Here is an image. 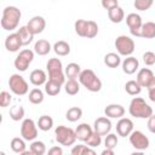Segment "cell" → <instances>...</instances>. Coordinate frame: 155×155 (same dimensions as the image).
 <instances>
[{
	"mask_svg": "<svg viewBox=\"0 0 155 155\" xmlns=\"http://www.w3.org/2000/svg\"><path fill=\"white\" fill-rule=\"evenodd\" d=\"M121 65H122V71L127 75H132L136 73V70L139 68V62L136 57L133 56H128L126 57L122 62H121Z\"/></svg>",
	"mask_w": 155,
	"mask_h": 155,
	"instance_id": "obj_17",
	"label": "cell"
},
{
	"mask_svg": "<svg viewBox=\"0 0 155 155\" xmlns=\"http://www.w3.org/2000/svg\"><path fill=\"white\" fill-rule=\"evenodd\" d=\"M27 27L29 28V30L35 35V34H40L44 31L45 27H46V21L44 17L41 16H34L31 19H29Z\"/></svg>",
	"mask_w": 155,
	"mask_h": 155,
	"instance_id": "obj_16",
	"label": "cell"
},
{
	"mask_svg": "<svg viewBox=\"0 0 155 155\" xmlns=\"http://www.w3.org/2000/svg\"><path fill=\"white\" fill-rule=\"evenodd\" d=\"M104 64L109 68H117L121 64V58L119 53L109 52L104 56Z\"/></svg>",
	"mask_w": 155,
	"mask_h": 155,
	"instance_id": "obj_26",
	"label": "cell"
},
{
	"mask_svg": "<svg viewBox=\"0 0 155 155\" xmlns=\"http://www.w3.org/2000/svg\"><path fill=\"white\" fill-rule=\"evenodd\" d=\"M128 113L133 117L148 119L153 115V108L142 97H134L130 103Z\"/></svg>",
	"mask_w": 155,
	"mask_h": 155,
	"instance_id": "obj_2",
	"label": "cell"
},
{
	"mask_svg": "<svg viewBox=\"0 0 155 155\" xmlns=\"http://www.w3.org/2000/svg\"><path fill=\"white\" fill-rule=\"evenodd\" d=\"M21 136L25 140H34L38 137V124L33 119H24L21 125Z\"/></svg>",
	"mask_w": 155,
	"mask_h": 155,
	"instance_id": "obj_10",
	"label": "cell"
},
{
	"mask_svg": "<svg viewBox=\"0 0 155 155\" xmlns=\"http://www.w3.org/2000/svg\"><path fill=\"white\" fill-rule=\"evenodd\" d=\"M46 68L48 71V79L50 80H53L61 85L65 84V74L63 71V64L58 58L48 59Z\"/></svg>",
	"mask_w": 155,
	"mask_h": 155,
	"instance_id": "obj_5",
	"label": "cell"
},
{
	"mask_svg": "<svg viewBox=\"0 0 155 155\" xmlns=\"http://www.w3.org/2000/svg\"><path fill=\"white\" fill-rule=\"evenodd\" d=\"M30 151L33 155H44L46 153V145L41 140H33L30 144Z\"/></svg>",
	"mask_w": 155,
	"mask_h": 155,
	"instance_id": "obj_37",
	"label": "cell"
},
{
	"mask_svg": "<svg viewBox=\"0 0 155 155\" xmlns=\"http://www.w3.org/2000/svg\"><path fill=\"white\" fill-rule=\"evenodd\" d=\"M48 154L50 155H62L63 149L61 147H52L51 149H48Z\"/></svg>",
	"mask_w": 155,
	"mask_h": 155,
	"instance_id": "obj_46",
	"label": "cell"
},
{
	"mask_svg": "<svg viewBox=\"0 0 155 155\" xmlns=\"http://www.w3.org/2000/svg\"><path fill=\"white\" fill-rule=\"evenodd\" d=\"M134 41L127 35H120L115 40V48L120 56L128 57L134 52Z\"/></svg>",
	"mask_w": 155,
	"mask_h": 155,
	"instance_id": "obj_7",
	"label": "cell"
},
{
	"mask_svg": "<svg viewBox=\"0 0 155 155\" xmlns=\"http://www.w3.org/2000/svg\"><path fill=\"white\" fill-rule=\"evenodd\" d=\"M88 147H91V148H97V147H99L101 145V143H102V136L99 134V133H97V132H92V134L87 138V140L85 142Z\"/></svg>",
	"mask_w": 155,
	"mask_h": 155,
	"instance_id": "obj_39",
	"label": "cell"
},
{
	"mask_svg": "<svg viewBox=\"0 0 155 155\" xmlns=\"http://www.w3.org/2000/svg\"><path fill=\"white\" fill-rule=\"evenodd\" d=\"M108 17L113 23H121L125 18V12L120 6H116L108 11Z\"/></svg>",
	"mask_w": 155,
	"mask_h": 155,
	"instance_id": "obj_24",
	"label": "cell"
},
{
	"mask_svg": "<svg viewBox=\"0 0 155 155\" xmlns=\"http://www.w3.org/2000/svg\"><path fill=\"white\" fill-rule=\"evenodd\" d=\"M52 48H53V51L57 56H68L70 53V45L67 41H63V40H59V41L54 42Z\"/></svg>",
	"mask_w": 155,
	"mask_h": 155,
	"instance_id": "obj_25",
	"label": "cell"
},
{
	"mask_svg": "<svg viewBox=\"0 0 155 155\" xmlns=\"http://www.w3.org/2000/svg\"><path fill=\"white\" fill-rule=\"evenodd\" d=\"M133 131V121L128 117H120L116 124V132L120 137H127Z\"/></svg>",
	"mask_w": 155,
	"mask_h": 155,
	"instance_id": "obj_14",
	"label": "cell"
},
{
	"mask_svg": "<svg viewBox=\"0 0 155 155\" xmlns=\"http://www.w3.org/2000/svg\"><path fill=\"white\" fill-rule=\"evenodd\" d=\"M33 59H34V51H31L29 48L22 50L15 59V63H13L15 68L18 71H25L28 69V67L30 65V63L33 62Z\"/></svg>",
	"mask_w": 155,
	"mask_h": 155,
	"instance_id": "obj_9",
	"label": "cell"
},
{
	"mask_svg": "<svg viewBox=\"0 0 155 155\" xmlns=\"http://www.w3.org/2000/svg\"><path fill=\"white\" fill-rule=\"evenodd\" d=\"M10 117L13 121H19L23 120L24 117V108L21 105H13L10 109Z\"/></svg>",
	"mask_w": 155,
	"mask_h": 155,
	"instance_id": "obj_38",
	"label": "cell"
},
{
	"mask_svg": "<svg viewBox=\"0 0 155 155\" xmlns=\"http://www.w3.org/2000/svg\"><path fill=\"white\" fill-rule=\"evenodd\" d=\"M11 101H12V96L10 94V92L2 91V92L0 93V105H1V108L8 107L10 103H11Z\"/></svg>",
	"mask_w": 155,
	"mask_h": 155,
	"instance_id": "obj_42",
	"label": "cell"
},
{
	"mask_svg": "<svg viewBox=\"0 0 155 155\" xmlns=\"http://www.w3.org/2000/svg\"><path fill=\"white\" fill-rule=\"evenodd\" d=\"M61 88H62V85L53 81V80H47L46 84H45V92L48 94V96H57L59 92H61Z\"/></svg>",
	"mask_w": 155,
	"mask_h": 155,
	"instance_id": "obj_30",
	"label": "cell"
},
{
	"mask_svg": "<svg viewBox=\"0 0 155 155\" xmlns=\"http://www.w3.org/2000/svg\"><path fill=\"white\" fill-rule=\"evenodd\" d=\"M8 86H10V90L12 91V93H15L17 96H24L28 93V90H29L28 82L19 74H12L10 76Z\"/></svg>",
	"mask_w": 155,
	"mask_h": 155,
	"instance_id": "obj_8",
	"label": "cell"
},
{
	"mask_svg": "<svg viewBox=\"0 0 155 155\" xmlns=\"http://www.w3.org/2000/svg\"><path fill=\"white\" fill-rule=\"evenodd\" d=\"M128 137H130V143L134 149L142 151V150H145L149 148V144H150L149 138L142 131H137V130L132 131Z\"/></svg>",
	"mask_w": 155,
	"mask_h": 155,
	"instance_id": "obj_11",
	"label": "cell"
},
{
	"mask_svg": "<svg viewBox=\"0 0 155 155\" xmlns=\"http://www.w3.org/2000/svg\"><path fill=\"white\" fill-rule=\"evenodd\" d=\"M126 23L130 29V33L133 36H140V29H142L143 22H142V17L138 13H134V12L128 13L126 17Z\"/></svg>",
	"mask_w": 155,
	"mask_h": 155,
	"instance_id": "obj_12",
	"label": "cell"
},
{
	"mask_svg": "<svg viewBox=\"0 0 155 155\" xmlns=\"http://www.w3.org/2000/svg\"><path fill=\"white\" fill-rule=\"evenodd\" d=\"M29 80L30 82L34 85V86H41V85H45L46 81H47V76H46V73L41 69H35L30 73L29 75Z\"/></svg>",
	"mask_w": 155,
	"mask_h": 155,
	"instance_id": "obj_21",
	"label": "cell"
},
{
	"mask_svg": "<svg viewBox=\"0 0 155 155\" xmlns=\"http://www.w3.org/2000/svg\"><path fill=\"white\" fill-rule=\"evenodd\" d=\"M75 33L81 38L92 39L98 34V24L94 21H86V19H78L74 23Z\"/></svg>",
	"mask_w": 155,
	"mask_h": 155,
	"instance_id": "obj_4",
	"label": "cell"
},
{
	"mask_svg": "<svg viewBox=\"0 0 155 155\" xmlns=\"http://www.w3.org/2000/svg\"><path fill=\"white\" fill-rule=\"evenodd\" d=\"M54 136H56V140L64 147H69L73 145L76 140V134L75 131L68 126L64 125H59L56 127L54 130Z\"/></svg>",
	"mask_w": 155,
	"mask_h": 155,
	"instance_id": "obj_6",
	"label": "cell"
},
{
	"mask_svg": "<svg viewBox=\"0 0 155 155\" xmlns=\"http://www.w3.org/2000/svg\"><path fill=\"white\" fill-rule=\"evenodd\" d=\"M148 130L151 132V133H155V115H151L150 117H148Z\"/></svg>",
	"mask_w": 155,
	"mask_h": 155,
	"instance_id": "obj_45",
	"label": "cell"
},
{
	"mask_svg": "<svg viewBox=\"0 0 155 155\" xmlns=\"http://www.w3.org/2000/svg\"><path fill=\"white\" fill-rule=\"evenodd\" d=\"M102 155H114V149L105 148V149L102 151Z\"/></svg>",
	"mask_w": 155,
	"mask_h": 155,
	"instance_id": "obj_47",
	"label": "cell"
},
{
	"mask_svg": "<svg viewBox=\"0 0 155 155\" xmlns=\"http://www.w3.org/2000/svg\"><path fill=\"white\" fill-rule=\"evenodd\" d=\"M93 131L99 133L101 136H107L111 131V121L108 116H101L94 120L93 124Z\"/></svg>",
	"mask_w": 155,
	"mask_h": 155,
	"instance_id": "obj_13",
	"label": "cell"
},
{
	"mask_svg": "<svg viewBox=\"0 0 155 155\" xmlns=\"http://www.w3.org/2000/svg\"><path fill=\"white\" fill-rule=\"evenodd\" d=\"M81 116H82V109L79 107H71L65 113V119L70 122H75L78 120H80Z\"/></svg>",
	"mask_w": 155,
	"mask_h": 155,
	"instance_id": "obj_31",
	"label": "cell"
},
{
	"mask_svg": "<svg viewBox=\"0 0 155 155\" xmlns=\"http://www.w3.org/2000/svg\"><path fill=\"white\" fill-rule=\"evenodd\" d=\"M22 13L21 10L16 6H6L2 10V17H1V27L4 30H15L17 29L19 21H21Z\"/></svg>",
	"mask_w": 155,
	"mask_h": 155,
	"instance_id": "obj_1",
	"label": "cell"
},
{
	"mask_svg": "<svg viewBox=\"0 0 155 155\" xmlns=\"http://www.w3.org/2000/svg\"><path fill=\"white\" fill-rule=\"evenodd\" d=\"M101 4L103 6V8L109 11V10L119 6V0H101Z\"/></svg>",
	"mask_w": 155,
	"mask_h": 155,
	"instance_id": "obj_44",
	"label": "cell"
},
{
	"mask_svg": "<svg viewBox=\"0 0 155 155\" xmlns=\"http://www.w3.org/2000/svg\"><path fill=\"white\" fill-rule=\"evenodd\" d=\"M64 90L70 96H75L79 93L80 91V82H78V80H71L68 79V81L64 84Z\"/></svg>",
	"mask_w": 155,
	"mask_h": 155,
	"instance_id": "obj_34",
	"label": "cell"
},
{
	"mask_svg": "<svg viewBox=\"0 0 155 155\" xmlns=\"http://www.w3.org/2000/svg\"><path fill=\"white\" fill-rule=\"evenodd\" d=\"M79 82L84 87H86V90H88L90 92H99L102 88L101 79L91 69L81 70V73L79 75Z\"/></svg>",
	"mask_w": 155,
	"mask_h": 155,
	"instance_id": "obj_3",
	"label": "cell"
},
{
	"mask_svg": "<svg viewBox=\"0 0 155 155\" xmlns=\"http://www.w3.org/2000/svg\"><path fill=\"white\" fill-rule=\"evenodd\" d=\"M51 48H52L51 44L47 40H45V39L38 40L35 42V45H34V52L36 54H39V56H46L51 51Z\"/></svg>",
	"mask_w": 155,
	"mask_h": 155,
	"instance_id": "obj_22",
	"label": "cell"
},
{
	"mask_svg": "<svg viewBox=\"0 0 155 155\" xmlns=\"http://www.w3.org/2000/svg\"><path fill=\"white\" fill-rule=\"evenodd\" d=\"M148 93H149V99L155 103V90H149Z\"/></svg>",
	"mask_w": 155,
	"mask_h": 155,
	"instance_id": "obj_48",
	"label": "cell"
},
{
	"mask_svg": "<svg viewBox=\"0 0 155 155\" xmlns=\"http://www.w3.org/2000/svg\"><path fill=\"white\" fill-rule=\"evenodd\" d=\"M71 154L73 155H86V154H91V155H94L96 151L93 148L88 147L87 144L84 145V144H78L75 145L73 149H71Z\"/></svg>",
	"mask_w": 155,
	"mask_h": 155,
	"instance_id": "obj_36",
	"label": "cell"
},
{
	"mask_svg": "<svg viewBox=\"0 0 155 155\" xmlns=\"http://www.w3.org/2000/svg\"><path fill=\"white\" fill-rule=\"evenodd\" d=\"M104 114L110 119H120L125 115V108L121 104H109L105 107Z\"/></svg>",
	"mask_w": 155,
	"mask_h": 155,
	"instance_id": "obj_18",
	"label": "cell"
},
{
	"mask_svg": "<svg viewBox=\"0 0 155 155\" xmlns=\"http://www.w3.org/2000/svg\"><path fill=\"white\" fill-rule=\"evenodd\" d=\"M28 99L31 104H40L44 102V92L40 88H33L29 92Z\"/></svg>",
	"mask_w": 155,
	"mask_h": 155,
	"instance_id": "obj_35",
	"label": "cell"
},
{
	"mask_svg": "<svg viewBox=\"0 0 155 155\" xmlns=\"http://www.w3.org/2000/svg\"><path fill=\"white\" fill-rule=\"evenodd\" d=\"M147 88H148V91H149V90H155V76L153 78V80L150 81V84L148 85Z\"/></svg>",
	"mask_w": 155,
	"mask_h": 155,
	"instance_id": "obj_49",
	"label": "cell"
},
{
	"mask_svg": "<svg viewBox=\"0 0 155 155\" xmlns=\"http://www.w3.org/2000/svg\"><path fill=\"white\" fill-rule=\"evenodd\" d=\"M24 140H25L24 138H19V137L12 138V140L10 143L12 151L16 154H24V151H25V142Z\"/></svg>",
	"mask_w": 155,
	"mask_h": 155,
	"instance_id": "obj_29",
	"label": "cell"
},
{
	"mask_svg": "<svg viewBox=\"0 0 155 155\" xmlns=\"http://www.w3.org/2000/svg\"><path fill=\"white\" fill-rule=\"evenodd\" d=\"M17 33H18V34H19V36H21V40H22L23 46L29 45V44L33 41V39H34V34L29 30V28H28L27 25L21 27V28L17 30Z\"/></svg>",
	"mask_w": 155,
	"mask_h": 155,
	"instance_id": "obj_28",
	"label": "cell"
},
{
	"mask_svg": "<svg viewBox=\"0 0 155 155\" xmlns=\"http://www.w3.org/2000/svg\"><path fill=\"white\" fill-rule=\"evenodd\" d=\"M81 73V68L78 63H69L65 69H64V74L68 79H71V80H76L79 79V75Z\"/></svg>",
	"mask_w": 155,
	"mask_h": 155,
	"instance_id": "obj_23",
	"label": "cell"
},
{
	"mask_svg": "<svg viewBox=\"0 0 155 155\" xmlns=\"http://www.w3.org/2000/svg\"><path fill=\"white\" fill-rule=\"evenodd\" d=\"M140 36L145 39L155 38V22H145L140 29Z\"/></svg>",
	"mask_w": 155,
	"mask_h": 155,
	"instance_id": "obj_27",
	"label": "cell"
},
{
	"mask_svg": "<svg viewBox=\"0 0 155 155\" xmlns=\"http://www.w3.org/2000/svg\"><path fill=\"white\" fill-rule=\"evenodd\" d=\"M23 46L18 33H12L5 39V47L8 52H17Z\"/></svg>",
	"mask_w": 155,
	"mask_h": 155,
	"instance_id": "obj_15",
	"label": "cell"
},
{
	"mask_svg": "<svg viewBox=\"0 0 155 155\" xmlns=\"http://www.w3.org/2000/svg\"><path fill=\"white\" fill-rule=\"evenodd\" d=\"M154 78V73L149 69V68H142L138 74H137V82L142 86V87H148V85L150 84V81Z\"/></svg>",
	"mask_w": 155,
	"mask_h": 155,
	"instance_id": "obj_19",
	"label": "cell"
},
{
	"mask_svg": "<svg viewBox=\"0 0 155 155\" xmlns=\"http://www.w3.org/2000/svg\"><path fill=\"white\" fill-rule=\"evenodd\" d=\"M119 143V139H117V136L115 133H108L105 136V139H104V145L105 148H109V149H115L116 145Z\"/></svg>",
	"mask_w": 155,
	"mask_h": 155,
	"instance_id": "obj_40",
	"label": "cell"
},
{
	"mask_svg": "<svg viewBox=\"0 0 155 155\" xmlns=\"http://www.w3.org/2000/svg\"><path fill=\"white\" fill-rule=\"evenodd\" d=\"M52 126H53V119L51 116L42 115V116L39 117V120H38V127H39V130L46 132V131L51 130Z\"/></svg>",
	"mask_w": 155,
	"mask_h": 155,
	"instance_id": "obj_33",
	"label": "cell"
},
{
	"mask_svg": "<svg viewBox=\"0 0 155 155\" xmlns=\"http://www.w3.org/2000/svg\"><path fill=\"white\" fill-rule=\"evenodd\" d=\"M154 0H134V8L138 11H147L151 7Z\"/></svg>",
	"mask_w": 155,
	"mask_h": 155,
	"instance_id": "obj_41",
	"label": "cell"
},
{
	"mask_svg": "<svg viewBox=\"0 0 155 155\" xmlns=\"http://www.w3.org/2000/svg\"><path fill=\"white\" fill-rule=\"evenodd\" d=\"M93 132V127H91L88 124L84 122V124H80L76 130H75V134H76V139L81 140V142H86L87 138L92 134Z\"/></svg>",
	"mask_w": 155,
	"mask_h": 155,
	"instance_id": "obj_20",
	"label": "cell"
},
{
	"mask_svg": "<svg viewBox=\"0 0 155 155\" xmlns=\"http://www.w3.org/2000/svg\"><path fill=\"white\" fill-rule=\"evenodd\" d=\"M143 62L145 65H154L155 64V53L151 51H147L143 54Z\"/></svg>",
	"mask_w": 155,
	"mask_h": 155,
	"instance_id": "obj_43",
	"label": "cell"
},
{
	"mask_svg": "<svg viewBox=\"0 0 155 155\" xmlns=\"http://www.w3.org/2000/svg\"><path fill=\"white\" fill-rule=\"evenodd\" d=\"M125 91L130 96H137L142 92V86L137 82V80H130L125 84Z\"/></svg>",
	"mask_w": 155,
	"mask_h": 155,
	"instance_id": "obj_32",
	"label": "cell"
}]
</instances>
